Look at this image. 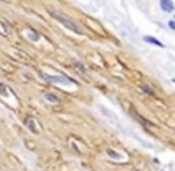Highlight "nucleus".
Segmentation results:
<instances>
[{
  "instance_id": "2",
  "label": "nucleus",
  "mask_w": 175,
  "mask_h": 171,
  "mask_svg": "<svg viewBox=\"0 0 175 171\" xmlns=\"http://www.w3.org/2000/svg\"><path fill=\"white\" fill-rule=\"evenodd\" d=\"M161 8L164 11V12H173L174 11V2L172 0H161L160 1Z\"/></svg>"
},
{
  "instance_id": "7",
  "label": "nucleus",
  "mask_w": 175,
  "mask_h": 171,
  "mask_svg": "<svg viewBox=\"0 0 175 171\" xmlns=\"http://www.w3.org/2000/svg\"><path fill=\"white\" fill-rule=\"evenodd\" d=\"M173 82H174V83H175V78H173Z\"/></svg>"
},
{
  "instance_id": "6",
  "label": "nucleus",
  "mask_w": 175,
  "mask_h": 171,
  "mask_svg": "<svg viewBox=\"0 0 175 171\" xmlns=\"http://www.w3.org/2000/svg\"><path fill=\"white\" fill-rule=\"evenodd\" d=\"M168 25L170 26V29H172V30H175V22L174 20H169V22H168Z\"/></svg>"
},
{
  "instance_id": "1",
  "label": "nucleus",
  "mask_w": 175,
  "mask_h": 171,
  "mask_svg": "<svg viewBox=\"0 0 175 171\" xmlns=\"http://www.w3.org/2000/svg\"><path fill=\"white\" fill-rule=\"evenodd\" d=\"M49 12H50V15L56 19V20H59L60 23H62L67 29L69 30H72V31L76 32V33H81V30L79 29V26L76 25L74 22H72L70 19H69L67 16H64V15H62L61 12H57V11H54V10H49Z\"/></svg>"
},
{
  "instance_id": "5",
  "label": "nucleus",
  "mask_w": 175,
  "mask_h": 171,
  "mask_svg": "<svg viewBox=\"0 0 175 171\" xmlns=\"http://www.w3.org/2000/svg\"><path fill=\"white\" fill-rule=\"evenodd\" d=\"M46 98L48 99V100H53V101H59V99H57V98H54L53 94H46Z\"/></svg>"
},
{
  "instance_id": "3",
  "label": "nucleus",
  "mask_w": 175,
  "mask_h": 171,
  "mask_svg": "<svg viewBox=\"0 0 175 171\" xmlns=\"http://www.w3.org/2000/svg\"><path fill=\"white\" fill-rule=\"evenodd\" d=\"M143 40H144L145 43H148V44H152V45H156V47L164 48V44L162 42H160L157 38H155L154 36H144Z\"/></svg>"
},
{
  "instance_id": "4",
  "label": "nucleus",
  "mask_w": 175,
  "mask_h": 171,
  "mask_svg": "<svg viewBox=\"0 0 175 171\" xmlns=\"http://www.w3.org/2000/svg\"><path fill=\"white\" fill-rule=\"evenodd\" d=\"M141 88H142V89H143V90H144V92H145L147 94H150L151 96H154V95H155L154 90H152L150 87H148L147 85H142V86H141Z\"/></svg>"
}]
</instances>
